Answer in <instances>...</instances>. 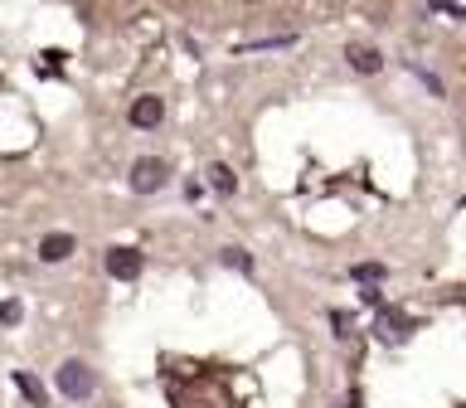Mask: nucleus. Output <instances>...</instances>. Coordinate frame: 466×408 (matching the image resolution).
I'll return each mask as SVG.
<instances>
[{"instance_id":"nucleus-1","label":"nucleus","mask_w":466,"mask_h":408,"mask_svg":"<svg viewBox=\"0 0 466 408\" xmlns=\"http://www.w3.org/2000/svg\"><path fill=\"white\" fill-rule=\"evenodd\" d=\"M54 389L64 393V399H93L97 393V379H93V370H87L83 360H64L54 370Z\"/></svg>"},{"instance_id":"nucleus-2","label":"nucleus","mask_w":466,"mask_h":408,"mask_svg":"<svg viewBox=\"0 0 466 408\" xmlns=\"http://www.w3.org/2000/svg\"><path fill=\"white\" fill-rule=\"evenodd\" d=\"M127 180H131V189H137V195H156V189L170 180V166H166L160 156H141V160H131V175H127Z\"/></svg>"},{"instance_id":"nucleus-3","label":"nucleus","mask_w":466,"mask_h":408,"mask_svg":"<svg viewBox=\"0 0 466 408\" xmlns=\"http://www.w3.org/2000/svg\"><path fill=\"white\" fill-rule=\"evenodd\" d=\"M141 268H146V258L137 253V248H112L107 253V272L116 277V282H137Z\"/></svg>"},{"instance_id":"nucleus-4","label":"nucleus","mask_w":466,"mask_h":408,"mask_svg":"<svg viewBox=\"0 0 466 408\" xmlns=\"http://www.w3.org/2000/svg\"><path fill=\"white\" fill-rule=\"evenodd\" d=\"M408 331H413V321L408 316H399V311H379V326H374V335L384 345H399V341H408Z\"/></svg>"},{"instance_id":"nucleus-5","label":"nucleus","mask_w":466,"mask_h":408,"mask_svg":"<svg viewBox=\"0 0 466 408\" xmlns=\"http://www.w3.org/2000/svg\"><path fill=\"white\" fill-rule=\"evenodd\" d=\"M160 117H166V102L160 97H137L131 102V127L151 131V127H160Z\"/></svg>"},{"instance_id":"nucleus-6","label":"nucleus","mask_w":466,"mask_h":408,"mask_svg":"<svg viewBox=\"0 0 466 408\" xmlns=\"http://www.w3.org/2000/svg\"><path fill=\"white\" fill-rule=\"evenodd\" d=\"M345 58H350V68H355V73H379V68H384V54H379L374 44H350Z\"/></svg>"},{"instance_id":"nucleus-7","label":"nucleus","mask_w":466,"mask_h":408,"mask_svg":"<svg viewBox=\"0 0 466 408\" xmlns=\"http://www.w3.org/2000/svg\"><path fill=\"white\" fill-rule=\"evenodd\" d=\"M73 248H78L73 233H49V239L39 243V258L44 262H64V258H73Z\"/></svg>"},{"instance_id":"nucleus-8","label":"nucleus","mask_w":466,"mask_h":408,"mask_svg":"<svg viewBox=\"0 0 466 408\" xmlns=\"http://www.w3.org/2000/svg\"><path fill=\"white\" fill-rule=\"evenodd\" d=\"M204 180H209V185L218 189V195H233V189H238V175H233V170L224 166V160H214V166L204 170Z\"/></svg>"},{"instance_id":"nucleus-9","label":"nucleus","mask_w":466,"mask_h":408,"mask_svg":"<svg viewBox=\"0 0 466 408\" xmlns=\"http://www.w3.org/2000/svg\"><path fill=\"white\" fill-rule=\"evenodd\" d=\"M15 389H20V393H25V399H29V403H35V408H44V384H39V379H35V374H25V370H15Z\"/></svg>"},{"instance_id":"nucleus-10","label":"nucleus","mask_w":466,"mask_h":408,"mask_svg":"<svg viewBox=\"0 0 466 408\" xmlns=\"http://www.w3.org/2000/svg\"><path fill=\"white\" fill-rule=\"evenodd\" d=\"M355 277H360V282H379V277H384V268H379V262H360Z\"/></svg>"},{"instance_id":"nucleus-11","label":"nucleus","mask_w":466,"mask_h":408,"mask_svg":"<svg viewBox=\"0 0 466 408\" xmlns=\"http://www.w3.org/2000/svg\"><path fill=\"white\" fill-rule=\"evenodd\" d=\"M432 5H437V10H447L451 20H466V5H457V0H432Z\"/></svg>"},{"instance_id":"nucleus-12","label":"nucleus","mask_w":466,"mask_h":408,"mask_svg":"<svg viewBox=\"0 0 466 408\" xmlns=\"http://www.w3.org/2000/svg\"><path fill=\"white\" fill-rule=\"evenodd\" d=\"M0 321H5V326H15V321H20V301H5V306H0Z\"/></svg>"},{"instance_id":"nucleus-13","label":"nucleus","mask_w":466,"mask_h":408,"mask_svg":"<svg viewBox=\"0 0 466 408\" xmlns=\"http://www.w3.org/2000/svg\"><path fill=\"white\" fill-rule=\"evenodd\" d=\"M39 58H44V68H64V54H58V49H44Z\"/></svg>"},{"instance_id":"nucleus-14","label":"nucleus","mask_w":466,"mask_h":408,"mask_svg":"<svg viewBox=\"0 0 466 408\" xmlns=\"http://www.w3.org/2000/svg\"><path fill=\"white\" fill-rule=\"evenodd\" d=\"M224 262H228V268H248V258L238 253V248H224Z\"/></svg>"}]
</instances>
